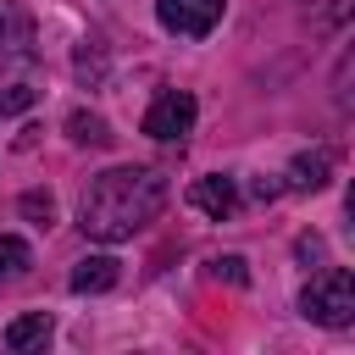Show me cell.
Listing matches in <instances>:
<instances>
[{
	"mask_svg": "<svg viewBox=\"0 0 355 355\" xmlns=\"http://www.w3.org/2000/svg\"><path fill=\"white\" fill-rule=\"evenodd\" d=\"M161 205H166V178L161 172H150V166H111V172H100L83 189L78 227L94 244H122L139 227H150L161 216Z\"/></svg>",
	"mask_w": 355,
	"mask_h": 355,
	"instance_id": "6da1fadb",
	"label": "cell"
},
{
	"mask_svg": "<svg viewBox=\"0 0 355 355\" xmlns=\"http://www.w3.org/2000/svg\"><path fill=\"white\" fill-rule=\"evenodd\" d=\"M300 311L322 327H349L355 322V277L349 266H322L305 288H300Z\"/></svg>",
	"mask_w": 355,
	"mask_h": 355,
	"instance_id": "7a4b0ae2",
	"label": "cell"
},
{
	"mask_svg": "<svg viewBox=\"0 0 355 355\" xmlns=\"http://www.w3.org/2000/svg\"><path fill=\"white\" fill-rule=\"evenodd\" d=\"M189 128H194V94H189V89H166V94H155V105L144 111V133L161 139V144H183Z\"/></svg>",
	"mask_w": 355,
	"mask_h": 355,
	"instance_id": "3957f363",
	"label": "cell"
},
{
	"mask_svg": "<svg viewBox=\"0 0 355 355\" xmlns=\"http://www.w3.org/2000/svg\"><path fill=\"white\" fill-rule=\"evenodd\" d=\"M227 0H155V17L166 33H183V39H205L216 22H222Z\"/></svg>",
	"mask_w": 355,
	"mask_h": 355,
	"instance_id": "277c9868",
	"label": "cell"
},
{
	"mask_svg": "<svg viewBox=\"0 0 355 355\" xmlns=\"http://www.w3.org/2000/svg\"><path fill=\"white\" fill-rule=\"evenodd\" d=\"M6 61H33V17L22 6H0V67Z\"/></svg>",
	"mask_w": 355,
	"mask_h": 355,
	"instance_id": "5b68a950",
	"label": "cell"
},
{
	"mask_svg": "<svg viewBox=\"0 0 355 355\" xmlns=\"http://www.w3.org/2000/svg\"><path fill=\"white\" fill-rule=\"evenodd\" d=\"M189 200L205 211V216H233V205H239V189H233V178H222V172H211V178H200L194 189H189Z\"/></svg>",
	"mask_w": 355,
	"mask_h": 355,
	"instance_id": "8992f818",
	"label": "cell"
},
{
	"mask_svg": "<svg viewBox=\"0 0 355 355\" xmlns=\"http://www.w3.org/2000/svg\"><path fill=\"white\" fill-rule=\"evenodd\" d=\"M116 277H122V272H116L111 255H89V261L72 266L67 283H72V294H105V288H116Z\"/></svg>",
	"mask_w": 355,
	"mask_h": 355,
	"instance_id": "52a82bcc",
	"label": "cell"
},
{
	"mask_svg": "<svg viewBox=\"0 0 355 355\" xmlns=\"http://www.w3.org/2000/svg\"><path fill=\"white\" fill-rule=\"evenodd\" d=\"M327 172H333V155L327 150H305V155H294V166H288V189H322L327 183Z\"/></svg>",
	"mask_w": 355,
	"mask_h": 355,
	"instance_id": "ba28073f",
	"label": "cell"
},
{
	"mask_svg": "<svg viewBox=\"0 0 355 355\" xmlns=\"http://www.w3.org/2000/svg\"><path fill=\"white\" fill-rule=\"evenodd\" d=\"M50 338V316L44 311H33V316H17L11 327H6V349H39Z\"/></svg>",
	"mask_w": 355,
	"mask_h": 355,
	"instance_id": "9c48e42d",
	"label": "cell"
},
{
	"mask_svg": "<svg viewBox=\"0 0 355 355\" xmlns=\"http://www.w3.org/2000/svg\"><path fill=\"white\" fill-rule=\"evenodd\" d=\"M67 133H72L78 144H94V150H105V144L116 139V133H111L100 116H89V111H72V116H67Z\"/></svg>",
	"mask_w": 355,
	"mask_h": 355,
	"instance_id": "30bf717a",
	"label": "cell"
},
{
	"mask_svg": "<svg viewBox=\"0 0 355 355\" xmlns=\"http://www.w3.org/2000/svg\"><path fill=\"white\" fill-rule=\"evenodd\" d=\"M33 266V250L22 244V239H11V233H0V277H22Z\"/></svg>",
	"mask_w": 355,
	"mask_h": 355,
	"instance_id": "8fae6325",
	"label": "cell"
},
{
	"mask_svg": "<svg viewBox=\"0 0 355 355\" xmlns=\"http://www.w3.org/2000/svg\"><path fill=\"white\" fill-rule=\"evenodd\" d=\"M22 216H33L39 227H50V222H55V200L39 194V189H28V194H22Z\"/></svg>",
	"mask_w": 355,
	"mask_h": 355,
	"instance_id": "7c38bea8",
	"label": "cell"
},
{
	"mask_svg": "<svg viewBox=\"0 0 355 355\" xmlns=\"http://www.w3.org/2000/svg\"><path fill=\"white\" fill-rule=\"evenodd\" d=\"M28 105H33V89H28V83H6L0 111H28Z\"/></svg>",
	"mask_w": 355,
	"mask_h": 355,
	"instance_id": "4fadbf2b",
	"label": "cell"
},
{
	"mask_svg": "<svg viewBox=\"0 0 355 355\" xmlns=\"http://www.w3.org/2000/svg\"><path fill=\"white\" fill-rule=\"evenodd\" d=\"M216 277H227V283H244L250 272H244V261H239V255H222V261H216Z\"/></svg>",
	"mask_w": 355,
	"mask_h": 355,
	"instance_id": "5bb4252c",
	"label": "cell"
},
{
	"mask_svg": "<svg viewBox=\"0 0 355 355\" xmlns=\"http://www.w3.org/2000/svg\"><path fill=\"white\" fill-rule=\"evenodd\" d=\"M294 250H300V261H311V255H322V239H311V233H305Z\"/></svg>",
	"mask_w": 355,
	"mask_h": 355,
	"instance_id": "9a60e30c",
	"label": "cell"
}]
</instances>
